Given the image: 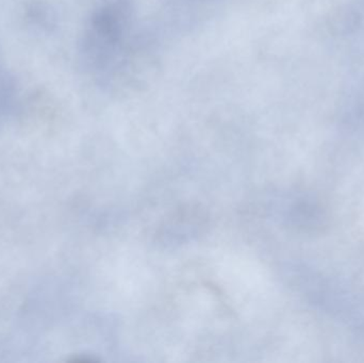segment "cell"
Here are the masks:
<instances>
[{
	"label": "cell",
	"mask_w": 364,
	"mask_h": 363,
	"mask_svg": "<svg viewBox=\"0 0 364 363\" xmlns=\"http://www.w3.org/2000/svg\"><path fill=\"white\" fill-rule=\"evenodd\" d=\"M364 26V0H352L344 10L343 27L346 31H355Z\"/></svg>",
	"instance_id": "obj_6"
},
{
	"label": "cell",
	"mask_w": 364,
	"mask_h": 363,
	"mask_svg": "<svg viewBox=\"0 0 364 363\" xmlns=\"http://www.w3.org/2000/svg\"><path fill=\"white\" fill-rule=\"evenodd\" d=\"M132 0H104L89 17L79 43L82 67L100 87L123 85L149 49Z\"/></svg>",
	"instance_id": "obj_1"
},
{
	"label": "cell",
	"mask_w": 364,
	"mask_h": 363,
	"mask_svg": "<svg viewBox=\"0 0 364 363\" xmlns=\"http://www.w3.org/2000/svg\"><path fill=\"white\" fill-rule=\"evenodd\" d=\"M293 281L314 309L357 330L364 318V298L346 281L303 264L293 269Z\"/></svg>",
	"instance_id": "obj_2"
},
{
	"label": "cell",
	"mask_w": 364,
	"mask_h": 363,
	"mask_svg": "<svg viewBox=\"0 0 364 363\" xmlns=\"http://www.w3.org/2000/svg\"><path fill=\"white\" fill-rule=\"evenodd\" d=\"M17 100L15 79L0 67V115H6L14 109Z\"/></svg>",
	"instance_id": "obj_5"
},
{
	"label": "cell",
	"mask_w": 364,
	"mask_h": 363,
	"mask_svg": "<svg viewBox=\"0 0 364 363\" xmlns=\"http://www.w3.org/2000/svg\"><path fill=\"white\" fill-rule=\"evenodd\" d=\"M357 332H358L359 335H361V336L364 337V319L363 321V323H361V325L359 326L358 330H357Z\"/></svg>",
	"instance_id": "obj_7"
},
{
	"label": "cell",
	"mask_w": 364,
	"mask_h": 363,
	"mask_svg": "<svg viewBox=\"0 0 364 363\" xmlns=\"http://www.w3.org/2000/svg\"><path fill=\"white\" fill-rule=\"evenodd\" d=\"M277 213L289 227L306 234H320L328 228V209L316 194L289 192L278 200Z\"/></svg>",
	"instance_id": "obj_3"
},
{
	"label": "cell",
	"mask_w": 364,
	"mask_h": 363,
	"mask_svg": "<svg viewBox=\"0 0 364 363\" xmlns=\"http://www.w3.org/2000/svg\"><path fill=\"white\" fill-rule=\"evenodd\" d=\"M27 18L30 25L41 31L51 32L57 26L55 11L45 4H33L28 9Z\"/></svg>",
	"instance_id": "obj_4"
}]
</instances>
